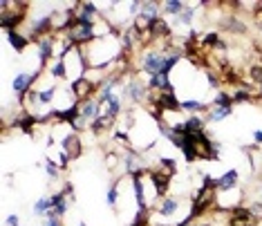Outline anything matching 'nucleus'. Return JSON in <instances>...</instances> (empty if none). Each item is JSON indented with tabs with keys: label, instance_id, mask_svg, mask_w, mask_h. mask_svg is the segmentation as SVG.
I'll use <instances>...</instances> for the list:
<instances>
[{
	"label": "nucleus",
	"instance_id": "obj_32",
	"mask_svg": "<svg viewBox=\"0 0 262 226\" xmlns=\"http://www.w3.org/2000/svg\"><path fill=\"white\" fill-rule=\"evenodd\" d=\"M260 9H262V3H260Z\"/></svg>",
	"mask_w": 262,
	"mask_h": 226
},
{
	"label": "nucleus",
	"instance_id": "obj_7",
	"mask_svg": "<svg viewBox=\"0 0 262 226\" xmlns=\"http://www.w3.org/2000/svg\"><path fill=\"white\" fill-rule=\"evenodd\" d=\"M199 7H206V3H199V5H186V9L181 11L177 18H173L170 27H193V20H195V11Z\"/></svg>",
	"mask_w": 262,
	"mask_h": 226
},
{
	"label": "nucleus",
	"instance_id": "obj_6",
	"mask_svg": "<svg viewBox=\"0 0 262 226\" xmlns=\"http://www.w3.org/2000/svg\"><path fill=\"white\" fill-rule=\"evenodd\" d=\"M181 206V200L179 197H170V195H166V197H162L159 200V204H157V215L159 217H164V219H170L177 213V208Z\"/></svg>",
	"mask_w": 262,
	"mask_h": 226
},
{
	"label": "nucleus",
	"instance_id": "obj_18",
	"mask_svg": "<svg viewBox=\"0 0 262 226\" xmlns=\"http://www.w3.org/2000/svg\"><path fill=\"white\" fill-rule=\"evenodd\" d=\"M121 112H123V101H121L119 94H115V97L106 103V115L112 117V119H119V117H121Z\"/></svg>",
	"mask_w": 262,
	"mask_h": 226
},
{
	"label": "nucleus",
	"instance_id": "obj_3",
	"mask_svg": "<svg viewBox=\"0 0 262 226\" xmlns=\"http://www.w3.org/2000/svg\"><path fill=\"white\" fill-rule=\"evenodd\" d=\"M61 152H65L70 159H78V157H81L83 144H81V139H78V132L70 130V132L63 134V139H61Z\"/></svg>",
	"mask_w": 262,
	"mask_h": 226
},
{
	"label": "nucleus",
	"instance_id": "obj_4",
	"mask_svg": "<svg viewBox=\"0 0 262 226\" xmlns=\"http://www.w3.org/2000/svg\"><path fill=\"white\" fill-rule=\"evenodd\" d=\"M238 186H240V173H238L235 168H231V171H226L224 175L215 177V190H218V193H229V190H235Z\"/></svg>",
	"mask_w": 262,
	"mask_h": 226
},
{
	"label": "nucleus",
	"instance_id": "obj_30",
	"mask_svg": "<svg viewBox=\"0 0 262 226\" xmlns=\"http://www.w3.org/2000/svg\"><path fill=\"white\" fill-rule=\"evenodd\" d=\"M258 88H260V92H258V94H260V97H262V83H260V86H258Z\"/></svg>",
	"mask_w": 262,
	"mask_h": 226
},
{
	"label": "nucleus",
	"instance_id": "obj_24",
	"mask_svg": "<svg viewBox=\"0 0 262 226\" xmlns=\"http://www.w3.org/2000/svg\"><path fill=\"white\" fill-rule=\"evenodd\" d=\"M43 168H45V173H47V177L52 179V182H59V173H61V166H59V163H56L54 159H49V157H47V159L43 161Z\"/></svg>",
	"mask_w": 262,
	"mask_h": 226
},
{
	"label": "nucleus",
	"instance_id": "obj_5",
	"mask_svg": "<svg viewBox=\"0 0 262 226\" xmlns=\"http://www.w3.org/2000/svg\"><path fill=\"white\" fill-rule=\"evenodd\" d=\"M78 108H81V119H83V121H88L90 126H92L96 119L103 115V112H101V108H103V105H101L99 101H96V97H94V99H85V101H81V103H78Z\"/></svg>",
	"mask_w": 262,
	"mask_h": 226
},
{
	"label": "nucleus",
	"instance_id": "obj_10",
	"mask_svg": "<svg viewBox=\"0 0 262 226\" xmlns=\"http://www.w3.org/2000/svg\"><path fill=\"white\" fill-rule=\"evenodd\" d=\"M7 43L16 49V54H22L27 47H30L32 41H30V38H27L20 30H16V32H7Z\"/></svg>",
	"mask_w": 262,
	"mask_h": 226
},
{
	"label": "nucleus",
	"instance_id": "obj_19",
	"mask_svg": "<svg viewBox=\"0 0 262 226\" xmlns=\"http://www.w3.org/2000/svg\"><path fill=\"white\" fill-rule=\"evenodd\" d=\"M47 74L52 76V78H67V65H65V61L63 59H59V61H54L52 65L47 67Z\"/></svg>",
	"mask_w": 262,
	"mask_h": 226
},
{
	"label": "nucleus",
	"instance_id": "obj_16",
	"mask_svg": "<svg viewBox=\"0 0 262 226\" xmlns=\"http://www.w3.org/2000/svg\"><path fill=\"white\" fill-rule=\"evenodd\" d=\"M117 126V119H112V117H108V115H101L96 121L90 126V130H92L94 134H103V132H108L110 128H115Z\"/></svg>",
	"mask_w": 262,
	"mask_h": 226
},
{
	"label": "nucleus",
	"instance_id": "obj_23",
	"mask_svg": "<svg viewBox=\"0 0 262 226\" xmlns=\"http://www.w3.org/2000/svg\"><path fill=\"white\" fill-rule=\"evenodd\" d=\"M141 11L152 16V18H157V16H162V5H159L157 0H144V3H141Z\"/></svg>",
	"mask_w": 262,
	"mask_h": 226
},
{
	"label": "nucleus",
	"instance_id": "obj_25",
	"mask_svg": "<svg viewBox=\"0 0 262 226\" xmlns=\"http://www.w3.org/2000/svg\"><path fill=\"white\" fill-rule=\"evenodd\" d=\"M202 43L206 45V47H213V49H218V45L222 43V36H220V32H206V34H204V38H202Z\"/></svg>",
	"mask_w": 262,
	"mask_h": 226
},
{
	"label": "nucleus",
	"instance_id": "obj_22",
	"mask_svg": "<svg viewBox=\"0 0 262 226\" xmlns=\"http://www.w3.org/2000/svg\"><path fill=\"white\" fill-rule=\"evenodd\" d=\"M211 105H235V103H233L231 92H226V90H218V92L211 97Z\"/></svg>",
	"mask_w": 262,
	"mask_h": 226
},
{
	"label": "nucleus",
	"instance_id": "obj_13",
	"mask_svg": "<svg viewBox=\"0 0 262 226\" xmlns=\"http://www.w3.org/2000/svg\"><path fill=\"white\" fill-rule=\"evenodd\" d=\"M208 110H211L208 103H204V101H199V99L181 101V112H189V115H206Z\"/></svg>",
	"mask_w": 262,
	"mask_h": 226
},
{
	"label": "nucleus",
	"instance_id": "obj_11",
	"mask_svg": "<svg viewBox=\"0 0 262 226\" xmlns=\"http://www.w3.org/2000/svg\"><path fill=\"white\" fill-rule=\"evenodd\" d=\"M59 86H47L43 90H38V103H41V110L49 108V105L56 101V97H59Z\"/></svg>",
	"mask_w": 262,
	"mask_h": 226
},
{
	"label": "nucleus",
	"instance_id": "obj_21",
	"mask_svg": "<svg viewBox=\"0 0 262 226\" xmlns=\"http://www.w3.org/2000/svg\"><path fill=\"white\" fill-rule=\"evenodd\" d=\"M231 97H233V103H251L253 101V90H244V88H235L231 92Z\"/></svg>",
	"mask_w": 262,
	"mask_h": 226
},
{
	"label": "nucleus",
	"instance_id": "obj_12",
	"mask_svg": "<svg viewBox=\"0 0 262 226\" xmlns=\"http://www.w3.org/2000/svg\"><path fill=\"white\" fill-rule=\"evenodd\" d=\"M186 126V134H199V132H206V119L202 115H191L184 121Z\"/></svg>",
	"mask_w": 262,
	"mask_h": 226
},
{
	"label": "nucleus",
	"instance_id": "obj_28",
	"mask_svg": "<svg viewBox=\"0 0 262 226\" xmlns=\"http://www.w3.org/2000/svg\"><path fill=\"white\" fill-rule=\"evenodd\" d=\"M7 226H20V217L16 215V213H11V215H7Z\"/></svg>",
	"mask_w": 262,
	"mask_h": 226
},
{
	"label": "nucleus",
	"instance_id": "obj_33",
	"mask_svg": "<svg viewBox=\"0 0 262 226\" xmlns=\"http://www.w3.org/2000/svg\"><path fill=\"white\" fill-rule=\"evenodd\" d=\"M260 27H262V25H260Z\"/></svg>",
	"mask_w": 262,
	"mask_h": 226
},
{
	"label": "nucleus",
	"instance_id": "obj_20",
	"mask_svg": "<svg viewBox=\"0 0 262 226\" xmlns=\"http://www.w3.org/2000/svg\"><path fill=\"white\" fill-rule=\"evenodd\" d=\"M119 184H121V179H115L110 186H108L106 190V204L110 208H117V202H119Z\"/></svg>",
	"mask_w": 262,
	"mask_h": 226
},
{
	"label": "nucleus",
	"instance_id": "obj_17",
	"mask_svg": "<svg viewBox=\"0 0 262 226\" xmlns=\"http://www.w3.org/2000/svg\"><path fill=\"white\" fill-rule=\"evenodd\" d=\"M52 197H38L36 202H34V215L36 217H47L49 213H52Z\"/></svg>",
	"mask_w": 262,
	"mask_h": 226
},
{
	"label": "nucleus",
	"instance_id": "obj_29",
	"mask_svg": "<svg viewBox=\"0 0 262 226\" xmlns=\"http://www.w3.org/2000/svg\"><path fill=\"white\" fill-rule=\"evenodd\" d=\"M253 139H255V144L262 146V130H253Z\"/></svg>",
	"mask_w": 262,
	"mask_h": 226
},
{
	"label": "nucleus",
	"instance_id": "obj_26",
	"mask_svg": "<svg viewBox=\"0 0 262 226\" xmlns=\"http://www.w3.org/2000/svg\"><path fill=\"white\" fill-rule=\"evenodd\" d=\"M148 219H150V213H144V211H139L135 215V219L130 222V226H148Z\"/></svg>",
	"mask_w": 262,
	"mask_h": 226
},
{
	"label": "nucleus",
	"instance_id": "obj_15",
	"mask_svg": "<svg viewBox=\"0 0 262 226\" xmlns=\"http://www.w3.org/2000/svg\"><path fill=\"white\" fill-rule=\"evenodd\" d=\"M67 200H70V197H67L65 193H54L52 195V204H54L52 211L59 219H63L67 215Z\"/></svg>",
	"mask_w": 262,
	"mask_h": 226
},
{
	"label": "nucleus",
	"instance_id": "obj_9",
	"mask_svg": "<svg viewBox=\"0 0 262 226\" xmlns=\"http://www.w3.org/2000/svg\"><path fill=\"white\" fill-rule=\"evenodd\" d=\"M233 105H211V110L204 115L206 119V123H218V121H224V119H229L233 115Z\"/></svg>",
	"mask_w": 262,
	"mask_h": 226
},
{
	"label": "nucleus",
	"instance_id": "obj_34",
	"mask_svg": "<svg viewBox=\"0 0 262 226\" xmlns=\"http://www.w3.org/2000/svg\"><path fill=\"white\" fill-rule=\"evenodd\" d=\"M260 197H262V195H260Z\"/></svg>",
	"mask_w": 262,
	"mask_h": 226
},
{
	"label": "nucleus",
	"instance_id": "obj_2",
	"mask_svg": "<svg viewBox=\"0 0 262 226\" xmlns=\"http://www.w3.org/2000/svg\"><path fill=\"white\" fill-rule=\"evenodd\" d=\"M38 76H41V72H34V74H30V72H16L14 81H11V88H14V97L20 105L25 103V97L30 94L34 83L38 81Z\"/></svg>",
	"mask_w": 262,
	"mask_h": 226
},
{
	"label": "nucleus",
	"instance_id": "obj_14",
	"mask_svg": "<svg viewBox=\"0 0 262 226\" xmlns=\"http://www.w3.org/2000/svg\"><path fill=\"white\" fill-rule=\"evenodd\" d=\"M186 9V3L184 0H166L162 5V16H170V18H177L181 11Z\"/></svg>",
	"mask_w": 262,
	"mask_h": 226
},
{
	"label": "nucleus",
	"instance_id": "obj_8",
	"mask_svg": "<svg viewBox=\"0 0 262 226\" xmlns=\"http://www.w3.org/2000/svg\"><path fill=\"white\" fill-rule=\"evenodd\" d=\"M220 30H224V32H231V34H247V25L238 18V16H222L220 18Z\"/></svg>",
	"mask_w": 262,
	"mask_h": 226
},
{
	"label": "nucleus",
	"instance_id": "obj_31",
	"mask_svg": "<svg viewBox=\"0 0 262 226\" xmlns=\"http://www.w3.org/2000/svg\"><path fill=\"white\" fill-rule=\"evenodd\" d=\"M78 226H88V224H78Z\"/></svg>",
	"mask_w": 262,
	"mask_h": 226
},
{
	"label": "nucleus",
	"instance_id": "obj_27",
	"mask_svg": "<svg viewBox=\"0 0 262 226\" xmlns=\"http://www.w3.org/2000/svg\"><path fill=\"white\" fill-rule=\"evenodd\" d=\"M43 226H63V222H61L59 217H45Z\"/></svg>",
	"mask_w": 262,
	"mask_h": 226
},
{
	"label": "nucleus",
	"instance_id": "obj_1",
	"mask_svg": "<svg viewBox=\"0 0 262 226\" xmlns=\"http://www.w3.org/2000/svg\"><path fill=\"white\" fill-rule=\"evenodd\" d=\"M119 97H121V101H128L133 105H141V103H150L152 92L148 90V83H144L137 74H133L123 83V88H119Z\"/></svg>",
	"mask_w": 262,
	"mask_h": 226
}]
</instances>
